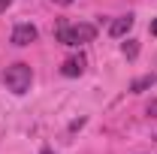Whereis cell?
<instances>
[{
  "mask_svg": "<svg viewBox=\"0 0 157 154\" xmlns=\"http://www.w3.org/2000/svg\"><path fill=\"white\" fill-rule=\"evenodd\" d=\"M58 42L63 45H85V42H91V39L97 37V27L94 24H88V21H58Z\"/></svg>",
  "mask_w": 157,
  "mask_h": 154,
  "instance_id": "1",
  "label": "cell"
},
{
  "mask_svg": "<svg viewBox=\"0 0 157 154\" xmlns=\"http://www.w3.org/2000/svg\"><path fill=\"white\" fill-rule=\"evenodd\" d=\"M3 82H6V88L12 91V94H27L30 91V82H33V70H30V64H12V67H6V73H3Z\"/></svg>",
  "mask_w": 157,
  "mask_h": 154,
  "instance_id": "2",
  "label": "cell"
},
{
  "mask_svg": "<svg viewBox=\"0 0 157 154\" xmlns=\"http://www.w3.org/2000/svg\"><path fill=\"white\" fill-rule=\"evenodd\" d=\"M36 37H39V30L33 27V24H18L15 30H12V45H18V48H24V45H30V42H36Z\"/></svg>",
  "mask_w": 157,
  "mask_h": 154,
  "instance_id": "3",
  "label": "cell"
},
{
  "mask_svg": "<svg viewBox=\"0 0 157 154\" xmlns=\"http://www.w3.org/2000/svg\"><path fill=\"white\" fill-rule=\"evenodd\" d=\"M60 73H63L67 79L82 76V73H85V60H82V58H67V60H63V67H60Z\"/></svg>",
  "mask_w": 157,
  "mask_h": 154,
  "instance_id": "4",
  "label": "cell"
},
{
  "mask_svg": "<svg viewBox=\"0 0 157 154\" xmlns=\"http://www.w3.org/2000/svg\"><path fill=\"white\" fill-rule=\"evenodd\" d=\"M130 27H133V15H121V18H115L109 24V33H112V37H127Z\"/></svg>",
  "mask_w": 157,
  "mask_h": 154,
  "instance_id": "5",
  "label": "cell"
},
{
  "mask_svg": "<svg viewBox=\"0 0 157 154\" xmlns=\"http://www.w3.org/2000/svg\"><path fill=\"white\" fill-rule=\"evenodd\" d=\"M151 85H157V73H148V76L136 79V82L130 85V91H133V94H142V91H145V88H151Z\"/></svg>",
  "mask_w": 157,
  "mask_h": 154,
  "instance_id": "6",
  "label": "cell"
},
{
  "mask_svg": "<svg viewBox=\"0 0 157 154\" xmlns=\"http://www.w3.org/2000/svg\"><path fill=\"white\" fill-rule=\"evenodd\" d=\"M121 52H124L127 58L133 60V58H136V55H139V42H136V39H127V42L121 45Z\"/></svg>",
  "mask_w": 157,
  "mask_h": 154,
  "instance_id": "7",
  "label": "cell"
},
{
  "mask_svg": "<svg viewBox=\"0 0 157 154\" xmlns=\"http://www.w3.org/2000/svg\"><path fill=\"white\" fill-rule=\"evenodd\" d=\"M145 112H148V118H157V100H151V103L145 106Z\"/></svg>",
  "mask_w": 157,
  "mask_h": 154,
  "instance_id": "8",
  "label": "cell"
},
{
  "mask_svg": "<svg viewBox=\"0 0 157 154\" xmlns=\"http://www.w3.org/2000/svg\"><path fill=\"white\" fill-rule=\"evenodd\" d=\"M9 3H12V0H0V12H6V9H9Z\"/></svg>",
  "mask_w": 157,
  "mask_h": 154,
  "instance_id": "9",
  "label": "cell"
},
{
  "mask_svg": "<svg viewBox=\"0 0 157 154\" xmlns=\"http://www.w3.org/2000/svg\"><path fill=\"white\" fill-rule=\"evenodd\" d=\"M151 37H157V18H151Z\"/></svg>",
  "mask_w": 157,
  "mask_h": 154,
  "instance_id": "10",
  "label": "cell"
},
{
  "mask_svg": "<svg viewBox=\"0 0 157 154\" xmlns=\"http://www.w3.org/2000/svg\"><path fill=\"white\" fill-rule=\"evenodd\" d=\"M55 3H58V6H70L73 0H55Z\"/></svg>",
  "mask_w": 157,
  "mask_h": 154,
  "instance_id": "11",
  "label": "cell"
},
{
  "mask_svg": "<svg viewBox=\"0 0 157 154\" xmlns=\"http://www.w3.org/2000/svg\"><path fill=\"white\" fill-rule=\"evenodd\" d=\"M39 154H55V151H52V148H42V151H39Z\"/></svg>",
  "mask_w": 157,
  "mask_h": 154,
  "instance_id": "12",
  "label": "cell"
}]
</instances>
